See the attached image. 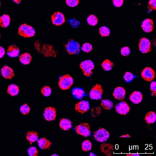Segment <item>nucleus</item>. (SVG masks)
Segmentation results:
<instances>
[{"instance_id": "13", "label": "nucleus", "mask_w": 156, "mask_h": 156, "mask_svg": "<svg viewBox=\"0 0 156 156\" xmlns=\"http://www.w3.org/2000/svg\"><path fill=\"white\" fill-rule=\"evenodd\" d=\"M89 108H90V105H89V102L85 100H83L77 103L75 105L76 110L81 114L85 113L89 110Z\"/></svg>"}, {"instance_id": "12", "label": "nucleus", "mask_w": 156, "mask_h": 156, "mask_svg": "<svg viewBox=\"0 0 156 156\" xmlns=\"http://www.w3.org/2000/svg\"><path fill=\"white\" fill-rule=\"evenodd\" d=\"M56 113L55 108L53 107H47L45 108L44 113V117L47 121H51L55 119Z\"/></svg>"}, {"instance_id": "43", "label": "nucleus", "mask_w": 156, "mask_h": 156, "mask_svg": "<svg viewBox=\"0 0 156 156\" xmlns=\"http://www.w3.org/2000/svg\"><path fill=\"white\" fill-rule=\"evenodd\" d=\"M5 53V51L4 48L2 47H0V58L3 57Z\"/></svg>"}, {"instance_id": "9", "label": "nucleus", "mask_w": 156, "mask_h": 156, "mask_svg": "<svg viewBox=\"0 0 156 156\" xmlns=\"http://www.w3.org/2000/svg\"><path fill=\"white\" fill-rule=\"evenodd\" d=\"M141 76L145 81L151 82L155 78V73L152 68L147 67L141 72Z\"/></svg>"}, {"instance_id": "17", "label": "nucleus", "mask_w": 156, "mask_h": 156, "mask_svg": "<svg viewBox=\"0 0 156 156\" xmlns=\"http://www.w3.org/2000/svg\"><path fill=\"white\" fill-rule=\"evenodd\" d=\"M143 31L146 33H150L152 31L154 28V24L152 20L151 19H146L142 23L141 25Z\"/></svg>"}, {"instance_id": "42", "label": "nucleus", "mask_w": 156, "mask_h": 156, "mask_svg": "<svg viewBox=\"0 0 156 156\" xmlns=\"http://www.w3.org/2000/svg\"><path fill=\"white\" fill-rule=\"evenodd\" d=\"M151 91L154 96H156V82L155 81L152 82L150 85Z\"/></svg>"}, {"instance_id": "16", "label": "nucleus", "mask_w": 156, "mask_h": 156, "mask_svg": "<svg viewBox=\"0 0 156 156\" xmlns=\"http://www.w3.org/2000/svg\"><path fill=\"white\" fill-rule=\"evenodd\" d=\"M1 73L3 77L6 79H11L14 76L13 70L7 66H4L2 67Z\"/></svg>"}, {"instance_id": "22", "label": "nucleus", "mask_w": 156, "mask_h": 156, "mask_svg": "<svg viewBox=\"0 0 156 156\" xmlns=\"http://www.w3.org/2000/svg\"><path fill=\"white\" fill-rule=\"evenodd\" d=\"M72 123L70 120L67 119H62L60 122V127L64 130H68L72 127Z\"/></svg>"}, {"instance_id": "48", "label": "nucleus", "mask_w": 156, "mask_h": 156, "mask_svg": "<svg viewBox=\"0 0 156 156\" xmlns=\"http://www.w3.org/2000/svg\"><path fill=\"white\" fill-rule=\"evenodd\" d=\"M0 7H1V2H0Z\"/></svg>"}, {"instance_id": "2", "label": "nucleus", "mask_w": 156, "mask_h": 156, "mask_svg": "<svg viewBox=\"0 0 156 156\" xmlns=\"http://www.w3.org/2000/svg\"><path fill=\"white\" fill-rule=\"evenodd\" d=\"M73 84V79L69 75L63 76L60 78L59 82V86L63 90L70 89Z\"/></svg>"}, {"instance_id": "20", "label": "nucleus", "mask_w": 156, "mask_h": 156, "mask_svg": "<svg viewBox=\"0 0 156 156\" xmlns=\"http://www.w3.org/2000/svg\"><path fill=\"white\" fill-rule=\"evenodd\" d=\"M72 94L74 97L77 99H81L87 95V94L85 93L83 89L82 88H78V87H75L73 88Z\"/></svg>"}, {"instance_id": "4", "label": "nucleus", "mask_w": 156, "mask_h": 156, "mask_svg": "<svg viewBox=\"0 0 156 156\" xmlns=\"http://www.w3.org/2000/svg\"><path fill=\"white\" fill-rule=\"evenodd\" d=\"M67 52L70 55L78 54L80 51V45L76 41L70 40L66 45Z\"/></svg>"}, {"instance_id": "32", "label": "nucleus", "mask_w": 156, "mask_h": 156, "mask_svg": "<svg viewBox=\"0 0 156 156\" xmlns=\"http://www.w3.org/2000/svg\"><path fill=\"white\" fill-rule=\"evenodd\" d=\"M99 34L102 37H107L110 34V31L108 27L103 26L99 29Z\"/></svg>"}, {"instance_id": "23", "label": "nucleus", "mask_w": 156, "mask_h": 156, "mask_svg": "<svg viewBox=\"0 0 156 156\" xmlns=\"http://www.w3.org/2000/svg\"><path fill=\"white\" fill-rule=\"evenodd\" d=\"M20 60L23 64L28 65L31 62L32 56L28 53H25L20 56Z\"/></svg>"}, {"instance_id": "26", "label": "nucleus", "mask_w": 156, "mask_h": 156, "mask_svg": "<svg viewBox=\"0 0 156 156\" xmlns=\"http://www.w3.org/2000/svg\"><path fill=\"white\" fill-rule=\"evenodd\" d=\"M19 91H20V89L19 87L12 84L9 86V88L7 90V93L12 96H15L19 94Z\"/></svg>"}, {"instance_id": "49", "label": "nucleus", "mask_w": 156, "mask_h": 156, "mask_svg": "<svg viewBox=\"0 0 156 156\" xmlns=\"http://www.w3.org/2000/svg\"><path fill=\"white\" fill-rule=\"evenodd\" d=\"M0 37H1V34H0Z\"/></svg>"}, {"instance_id": "37", "label": "nucleus", "mask_w": 156, "mask_h": 156, "mask_svg": "<svg viewBox=\"0 0 156 156\" xmlns=\"http://www.w3.org/2000/svg\"><path fill=\"white\" fill-rule=\"evenodd\" d=\"M66 4L70 7H75L78 5L79 0H66Z\"/></svg>"}, {"instance_id": "1", "label": "nucleus", "mask_w": 156, "mask_h": 156, "mask_svg": "<svg viewBox=\"0 0 156 156\" xmlns=\"http://www.w3.org/2000/svg\"><path fill=\"white\" fill-rule=\"evenodd\" d=\"M34 29L27 24H22L19 29V34L24 38H30L35 35Z\"/></svg>"}, {"instance_id": "8", "label": "nucleus", "mask_w": 156, "mask_h": 156, "mask_svg": "<svg viewBox=\"0 0 156 156\" xmlns=\"http://www.w3.org/2000/svg\"><path fill=\"white\" fill-rule=\"evenodd\" d=\"M140 51L142 53H147L151 51V44L148 39L142 38L140 40L139 44Z\"/></svg>"}, {"instance_id": "24", "label": "nucleus", "mask_w": 156, "mask_h": 156, "mask_svg": "<svg viewBox=\"0 0 156 156\" xmlns=\"http://www.w3.org/2000/svg\"><path fill=\"white\" fill-rule=\"evenodd\" d=\"M10 23V18L8 15H2L0 17V25L2 28H7Z\"/></svg>"}, {"instance_id": "27", "label": "nucleus", "mask_w": 156, "mask_h": 156, "mask_svg": "<svg viewBox=\"0 0 156 156\" xmlns=\"http://www.w3.org/2000/svg\"><path fill=\"white\" fill-rule=\"evenodd\" d=\"M27 139L30 143L35 142L38 140V134L35 131H29L27 134Z\"/></svg>"}, {"instance_id": "46", "label": "nucleus", "mask_w": 156, "mask_h": 156, "mask_svg": "<svg viewBox=\"0 0 156 156\" xmlns=\"http://www.w3.org/2000/svg\"><path fill=\"white\" fill-rule=\"evenodd\" d=\"M89 155H90V156H96V155L95 154H94L93 152H91Z\"/></svg>"}, {"instance_id": "47", "label": "nucleus", "mask_w": 156, "mask_h": 156, "mask_svg": "<svg viewBox=\"0 0 156 156\" xmlns=\"http://www.w3.org/2000/svg\"><path fill=\"white\" fill-rule=\"evenodd\" d=\"M52 156H58L57 154H54V155H52Z\"/></svg>"}, {"instance_id": "28", "label": "nucleus", "mask_w": 156, "mask_h": 156, "mask_svg": "<svg viewBox=\"0 0 156 156\" xmlns=\"http://www.w3.org/2000/svg\"><path fill=\"white\" fill-rule=\"evenodd\" d=\"M114 66V63L108 59L105 60L102 64V68L106 71H109L112 70Z\"/></svg>"}, {"instance_id": "29", "label": "nucleus", "mask_w": 156, "mask_h": 156, "mask_svg": "<svg viewBox=\"0 0 156 156\" xmlns=\"http://www.w3.org/2000/svg\"><path fill=\"white\" fill-rule=\"evenodd\" d=\"M101 105L104 109L106 110H109L113 108L114 106L113 102L108 99H104L102 100L101 103Z\"/></svg>"}, {"instance_id": "15", "label": "nucleus", "mask_w": 156, "mask_h": 156, "mask_svg": "<svg viewBox=\"0 0 156 156\" xmlns=\"http://www.w3.org/2000/svg\"><path fill=\"white\" fill-rule=\"evenodd\" d=\"M126 93V90L123 87H118L114 90L113 96L117 100L122 101L125 98Z\"/></svg>"}, {"instance_id": "25", "label": "nucleus", "mask_w": 156, "mask_h": 156, "mask_svg": "<svg viewBox=\"0 0 156 156\" xmlns=\"http://www.w3.org/2000/svg\"><path fill=\"white\" fill-rule=\"evenodd\" d=\"M145 120L148 124H153L156 120V115L153 111L147 113L145 118Z\"/></svg>"}, {"instance_id": "31", "label": "nucleus", "mask_w": 156, "mask_h": 156, "mask_svg": "<svg viewBox=\"0 0 156 156\" xmlns=\"http://www.w3.org/2000/svg\"><path fill=\"white\" fill-rule=\"evenodd\" d=\"M92 145L91 141L89 140H85L82 143V149L83 151H87L92 149Z\"/></svg>"}, {"instance_id": "44", "label": "nucleus", "mask_w": 156, "mask_h": 156, "mask_svg": "<svg viewBox=\"0 0 156 156\" xmlns=\"http://www.w3.org/2000/svg\"><path fill=\"white\" fill-rule=\"evenodd\" d=\"M119 137L120 138H128L130 137V136H129L128 134H126V135H123V136H120Z\"/></svg>"}, {"instance_id": "18", "label": "nucleus", "mask_w": 156, "mask_h": 156, "mask_svg": "<svg viewBox=\"0 0 156 156\" xmlns=\"http://www.w3.org/2000/svg\"><path fill=\"white\" fill-rule=\"evenodd\" d=\"M143 95L141 93L138 91H135L130 95L129 99L133 104H138L142 101Z\"/></svg>"}, {"instance_id": "6", "label": "nucleus", "mask_w": 156, "mask_h": 156, "mask_svg": "<svg viewBox=\"0 0 156 156\" xmlns=\"http://www.w3.org/2000/svg\"><path fill=\"white\" fill-rule=\"evenodd\" d=\"M94 137L96 141L103 142L106 141L109 137V133L105 129H100L94 134Z\"/></svg>"}, {"instance_id": "3", "label": "nucleus", "mask_w": 156, "mask_h": 156, "mask_svg": "<svg viewBox=\"0 0 156 156\" xmlns=\"http://www.w3.org/2000/svg\"><path fill=\"white\" fill-rule=\"evenodd\" d=\"M80 67L85 76H90L93 73L92 70L94 68V64L91 60H86L81 63Z\"/></svg>"}, {"instance_id": "45", "label": "nucleus", "mask_w": 156, "mask_h": 156, "mask_svg": "<svg viewBox=\"0 0 156 156\" xmlns=\"http://www.w3.org/2000/svg\"><path fill=\"white\" fill-rule=\"evenodd\" d=\"M13 1L15 2V3H17V4H19L20 3L22 0H13Z\"/></svg>"}, {"instance_id": "34", "label": "nucleus", "mask_w": 156, "mask_h": 156, "mask_svg": "<svg viewBox=\"0 0 156 156\" xmlns=\"http://www.w3.org/2000/svg\"><path fill=\"white\" fill-rule=\"evenodd\" d=\"M51 87L47 86H44L41 90V93L45 97L49 96L51 94Z\"/></svg>"}, {"instance_id": "35", "label": "nucleus", "mask_w": 156, "mask_h": 156, "mask_svg": "<svg viewBox=\"0 0 156 156\" xmlns=\"http://www.w3.org/2000/svg\"><path fill=\"white\" fill-rule=\"evenodd\" d=\"M20 112H21L22 114L23 115H27L29 114L30 111V107L27 104H24L21 106L20 107Z\"/></svg>"}, {"instance_id": "10", "label": "nucleus", "mask_w": 156, "mask_h": 156, "mask_svg": "<svg viewBox=\"0 0 156 156\" xmlns=\"http://www.w3.org/2000/svg\"><path fill=\"white\" fill-rule=\"evenodd\" d=\"M52 23L56 26H60L65 22L64 15L62 12H55L51 16Z\"/></svg>"}, {"instance_id": "36", "label": "nucleus", "mask_w": 156, "mask_h": 156, "mask_svg": "<svg viewBox=\"0 0 156 156\" xmlns=\"http://www.w3.org/2000/svg\"><path fill=\"white\" fill-rule=\"evenodd\" d=\"M92 49H93L92 45L89 43L84 44L82 47V51L86 53L90 52Z\"/></svg>"}, {"instance_id": "14", "label": "nucleus", "mask_w": 156, "mask_h": 156, "mask_svg": "<svg viewBox=\"0 0 156 156\" xmlns=\"http://www.w3.org/2000/svg\"><path fill=\"white\" fill-rule=\"evenodd\" d=\"M100 149L105 155L108 156H111L114 153V147L111 144L104 143L100 146Z\"/></svg>"}, {"instance_id": "11", "label": "nucleus", "mask_w": 156, "mask_h": 156, "mask_svg": "<svg viewBox=\"0 0 156 156\" xmlns=\"http://www.w3.org/2000/svg\"><path fill=\"white\" fill-rule=\"evenodd\" d=\"M115 110L120 115H126L129 112L130 108L126 102L122 101L116 105Z\"/></svg>"}, {"instance_id": "5", "label": "nucleus", "mask_w": 156, "mask_h": 156, "mask_svg": "<svg viewBox=\"0 0 156 156\" xmlns=\"http://www.w3.org/2000/svg\"><path fill=\"white\" fill-rule=\"evenodd\" d=\"M75 129L77 134L85 137L89 136L91 134L90 126L87 123H82L76 126Z\"/></svg>"}, {"instance_id": "41", "label": "nucleus", "mask_w": 156, "mask_h": 156, "mask_svg": "<svg viewBox=\"0 0 156 156\" xmlns=\"http://www.w3.org/2000/svg\"><path fill=\"white\" fill-rule=\"evenodd\" d=\"M124 0H113V4L115 7L119 8L123 4Z\"/></svg>"}, {"instance_id": "30", "label": "nucleus", "mask_w": 156, "mask_h": 156, "mask_svg": "<svg viewBox=\"0 0 156 156\" xmlns=\"http://www.w3.org/2000/svg\"><path fill=\"white\" fill-rule=\"evenodd\" d=\"M87 22L90 26H95L98 22V19L95 15H91L87 18Z\"/></svg>"}, {"instance_id": "40", "label": "nucleus", "mask_w": 156, "mask_h": 156, "mask_svg": "<svg viewBox=\"0 0 156 156\" xmlns=\"http://www.w3.org/2000/svg\"><path fill=\"white\" fill-rule=\"evenodd\" d=\"M156 0H150L148 6L150 11H151L153 10H156Z\"/></svg>"}, {"instance_id": "19", "label": "nucleus", "mask_w": 156, "mask_h": 156, "mask_svg": "<svg viewBox=\"0 0 156 156\" xmlns=\"http://www.w3.org/2000/svg\"><path fill=\"white\" fill-rule=\"evenodd\" d=\"M20 50L18 46L15 45L9 46L7 51V54L9 57H16L19 56Z\"/></svg>"}, {"instance_id": "33", "label": "nucleus", "mask_w": 156, "mask_h": 156, "mask_svg": "<svg viewBox=\"0 0 156 156\" xmlns=\"http://www.w3.org/2000/svg\"><path fill=\"white\" fill-rule=\"evenodd\" d=\"M135 76L129 72H126L124 76V79L126 83H130L134 78H136Z\"/></svg>"}, {"instance_id": "38", "label": "nucleus", "mask_w": 156, "mask_h": 156, "mask_svg": "<svg viewBox=\"0 0 156 156\" xmlns=\"http://www.w3.org/2000/svg\"><path fill=\"white\" fill-rule=\"evenodd\" d=\"M28 154L30 156H36L38 155V151L36 147H31L28 150Z\"/></svg>"}, {"instance_id": "21", "label": "nucleus", "mask_w": 156, "mask_h": 156, "mask_svg": "<svg viewBox=\"0 0 156 156\" xmlns=\"http://www.w3.org/2000/svg\"><path fill=\"white\" fill-rule=\"evenodd\" d=\"M38 145L42 149H49L51 145V143L45 138H42L38 140Z\"/></svg>"}, {"instance_id": "39", "label": "nucleus", "mask_w": 156, "mask_h": 156, "mask_svg": "<svg viewBox=\"0 0 156 156\" xmlns=\"http://www.w3.org/2000/svg\"><path fill=\"white\" fill-rule=\"evenodd\" d=\"M121 55L124 56H127L130 53V50L128 47H123L121 50Z\"/></svg>"}, {"instance_id": "7", "label": "nucleus", "mask_w": 156, "mask_h": 156, "mask_svg": "<svg viewBox=\"0 0 156 156\" xmlns=\"http://www.w3.org/2000/svg\"><path fill=\"white\" fill-rule=\"evenodd\" d=\"M103 90L101 85L96 84L90 91L89 96L92 99L99 100L102 98Z\"/></svg>"}]
</instances>
